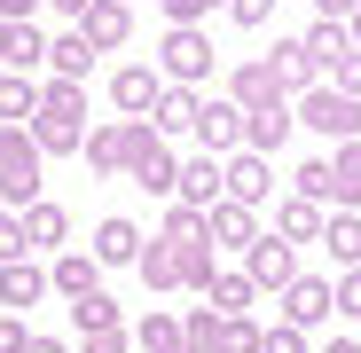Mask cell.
<instances>
[{"instance_id":"1","label":"cell","mask_w":361,"mask_h":353,"mask_svg":"<svg viewBox=\"0 0 361 353\" xmlns=\"http://www.w3.org/2000/svg\"><path fill=\"white\" fill-rule=\"evenodd\" d=\"M87 126H94V118H87V87H63V79H55V87H39V110H32V149L39 157H71V149H87Z\"/></svg>"},{"instance_id":"2","label":"cell","mask_w":361,"mask_h":353,"mask_svg":"<svg viewBox=\"0 0 361 353\" xmlns=\"http://www.w3.org/2000/svg\"><path fill=\"white\" fill-rule=\"evenodd\" d=\"M290 126H307L314 142H361V102H345L338 87H307V94H290Z\"/></svg>"},{"instance_id":"3","label":"cell","mask_w":361,"mask_h":353,"mask_svg":"<svg viewBox=\"0 0 361 353\" xmlns=\"http://www.w3.org/2000/svg\"><path fill=\"white\" fill-rule=\"evenodd\" d=\"M0 204L8 212H32L39 204V149L24 126H0Z\"/></svg>"},{"instance_id":"4","label":"cell","mask_w":361,"mask_h":353,"mask_svg":"<svg viewBox=\"0 0 361 353\" xmlns=\"http://www.w3.org/2000/svg\"><path fill=\"white\" fill-rule=\"evenodd\" d=\"M228 102L235 110H290V79H283V63L275 55H252V63H235V79H228Z\"/></svg>"},{"instance_id":"5","label":"cell","mask_w":361,"mask_h":353,"mask_svg":"<svg viewBox=\"0 0 361 353\" xmlns=\"http://www.w3.org/2000/svg\"><path fill=\"white\" fill-rule=\"evenodd\" d=\"M157 71H165V87H197V79L212 71V39H204L197 24H173L165 47H157Z\"/></svg>"},{"instance_id":"6","label":"cell","mask_w":361,"mask_h":353,"mask_svg":"<svg viewBox=\"0 0 361 353\" xmlns=\"http://www.w3.org/2000/svg\"><path fill=\"white\" fill-rule=\"evenodd\" d=\"M244 275H252V290H275V299H283V290L298 283V252H290V244H283V235L267 228V235H259V244L244 252Z\"/></svg>"},{"instance_id":"7","label":"cell","mask_w":361,"mask_h":353,"mask_svg":"<svg viewBox=\"0 0 361 353\" xmlns=\"http://www.w3.org/2000/svg\"><path fill=\"white\" fill-rule=\"evenodd\" d=\"M220 189H228V204L259 212V204H267V189H275V165H267V157H252V149H235V157H220Z\"/></svg>"},{"instance_id":"8","label":"cell","mask_w":361,"mask_h":353,"mask_svg":"<svg viewBox=\"0 0 361 353\" xmlns=\"http://www.w3.org/2000/svg\"><path fill=\"white\" fill-rule=\"evenodd\" d=\"M94 55H118V47H126L134 39V8H126V0H87V16L71 24Z\"/></svg>"},{"instance_id":"9","label":"cell","mask_w":361,"mask_h":353,"mask_svg":"<svg viewBox=\"0 0 361 353\" xmlns=\"http://www.w3.org/2000/svg\"><path fill=\"white\" fill-rule=\"evenodd\" d=\"M157 94H165V71H157V63H118V71H110V102H118V118H149Z\"/></svg>"},{"instance_id":"10","label":"cell","mask_w":361,"mask_h":353,"mask_svg":"<svg viewBox=\"0 0 361 353\" xmlns=\"http://www.w3.org/2000/svg\"><path fill=\"white\" fill-rule=\"evenodd\" d=\"M338 314V299H330V275H298L290 290H283V322L298 330V337H307V330H322Z\"/></svg>"},{"instance_id":"11","label":"cell","mask_w":361,"mask_h":353,"mask_svg":"<svg viewBox=\"0 0 361 353\" xmlns=\"http://www.w3.org/2000/svg\"><path fill=\"white\" fill-rule=\"evenodd\" d=\"M259 235H267V228H259V212H244V204H228V197H220V204L204 212V244H212V252H220V244H228V252H252Z\"/></svg>"},{"instance_id":"12","label":"cell","mask_w":361,"mask_h":353,"mask_svg":"<svg viewBox=\"0 0 361 353\" xmlns=\"http://www.w3.org/2000/svg\"><path fill=\"white\" fill-rule=\"evenodd\" d=\"M228 189H220V157H180V181H173V204H189V212H212Z\"/></svg>"},{"instance_id":"13","label":"cell","mask_w":361,"mask_h":353,"mask_svg":"<svg viewBox=\"0 0 361 353\" xmlns=\"http://www.w3.org/2000/svg\"><path fill=\"white\" fill-rule=\"evenodd\" d=\"M197 118H204V94H197V87H165L157 110H149V126H157L165 142H189V134H197Z\"/></svg>"},{"instance_id":"14","label":"cell","mask_w":361,"mask_h":353,"mask_svg":"<svg viewBox=\"0 0 361 353\" xmlns=\"http://www.w3.org/2000/svg\"><path fill=\"white\" fill-rule=\"evenodd\" d=\"M47 63V32L39 24H0V71L8 79H32Z\"/></svg>"},{"instance_id":"15","label":"cell","mask_w":361,"mask_h":353,"mask_svg":"<svg viewBox=\"0 0 361 353\" xmlns=\"http://www.w3.org/2000/svg\"><path fill=\"white\" fill-rule=\"evenodd\" d=\"M197 149H204V157H235V149H244V110H235V102H204Z\"/></svg>"},{"instance_id":"16","label":"cell","mask_w":361,"mask_h":353,"mask_svg":"<svg viewBox=\"0 0 361 353\" xmlns=\"http://www.w3.org/2000/svg\"><path fill=\"white\" fill-rule=\"evenodd\" d=\"M252 299H259V290H252V275H244V267H220V275H212V290H204V306H212L220 322H252Z\"/></svg>"},{"instance_id":"17","label":"cell","mask_w":361,"mask_h":353,"mask_svg":"<svg viewBox=\"0 0 361 353\" xmlns=\"http://www.w3.org/2000/svg\"><path fill=\"white\" fill-rule=\"evenodd\" d=\"M94 63H102V55H94V47H87V39L71 32V24H63V32L47 39V71L63 79V87H87V71H94Z\"/></svg>"},{"instance_id":"18","label":"cell","mask_w":361,"mask_h":353,"mask_svg":"<svg viewBox=\"0 0 361 353\" xmlns=\"http://www.w3.org/2000/svg\"><path fill=\"white\" fill-rule=\"evenodd\" d=\"M142 244H149V235H142L134 220H118V212H110V220L94 228V267H134Z\"/></svg>"},{"instance_id":"19","label":"cell","mask_w":361,"mask_h":353,"mask_svg":"<svg viewBox=\"0 0 361 353\" xmlns=\"http://www.w3.org/2000/svg\"><path fill=\"white\" fill-rule=\"evenodd\" d=\"M16 220H24V244H32V252H63V244H71V212L55 204V197H39V204L16 212Z\"/></svg>"},{"instance_id":"20","label":"cell","mask_w":361,"mask_h":353,"mask_svg":"<svg viewBox=\"0 0 361 353\" xmlns=\"http://www.w3.org/2000/svg\"><path fill=\"white\" fill-rule=\"evenodd\" d=\"M330 212H361V142L330 149Z\"/></svg>"},{"instance_id":"21","label":"cell","mask_w":361,"mask_h":353,"mask_svg":"<svg viewBox=\"0 0 361 353\" xmlns=\"http://www.w3.org/2000/svg\"><path fill=\"white\" fill-rule=\"evenodd\" d=\"M102 181H118V173H126V126H118V118H102V126H87V149H79Z\"/></svg>"},{"instance_id":"22","label":"cell","mask_w":361,"mask_h":353,"mask_svg":"<svg viewBox=\"0 0 361 353\" xmlns=\"http://www.w3.org/2000/svg\"><path fill=\"white\" fill-rule=\"evenodd\" d=\"M47 283L63 290V299H94V290H102V267H94V252H55Z\"/></svg>"},{"instance_id":"23","label":"cell","mask_w":361,"mask_h":353,"mask_svg":"<svg viewBox=\"0 0 361 353\" xmlns=\"http://www.w3.org/2000/svg\"><path fill=\"white\" fill-rule=\"evenodd\" d=\"M322 220H330L322 204H307V197H290V204L275 212V235H283L290 252H307V244H322Z\"/></svg>"},{"instance_id":"24","label":"cell","mask_w":361,"mask_h":353,"mask_svg":"<svg viewBox=\"0 0 361 353\" xmlns=\"http://www.w3.org/2000/svg\"><path fill=\"white\" fill-rule=\"evenodd\" d=\"M126 173H134V181H142L149 197H165V204H173V181H180V157H173V142H157V149H142V157H134Z\"/></svg>"},{"instance_id":"25","label":"cell","mask_w":361,"mask_h":353,"mask_svg":"<svg viewBox=\"0 0 361 353\" xmlns=\"http://www.w3.org/2000/svg\"><path fill=\"white\" fill-rule=\"evenodd\" d=\"M134 275H142L149 290H180V244L149 235V244H142V259H134Z\"/></svg>"},{"instance_id":"26","label":"cell","mask_w":361,"mask_h":353,"mask_svg":"<svg viewBox=\"0 0 361 353\" xmlns=\"http://www.w3.org/2000/svg\"><path fill=\"white\" fill-rule=\"evenodd\" d=\"M39 290H47V267H39V259H16V267H0V314L32 306Z\"/></svg>"},{"instance_id":"27","label":"cell","mask_w":361,"mask_h":353,"mask_svg":"<svg viewBox=\"0 0 361 353\" xmlns=\"http://www.w3.org/2000/svg\"><path fill=\"white\" fill-rule=\"evenodd\" d=\"M298 55H307L314 71H330L338 55H353V39H345V24H322V16H314L307 32H298Z\"/></svg>"},{"instance_id":"28","label":"cell","mask_w":361,"mask_h":353,"mask_svg":"<svg viewBox=\"0 0 361 353\" xmlns=\"http://www.w3.org/2000/svg\"><path fill=\"white\" fill-rule=\"evenodd\" d=\"M71 330H79V337H102V330H126V306H118L110 290H94V299H71Z\"/></svg>"},{"instance_id":"29","label":"cell","mask_w":361,"mask_h":353,"mask_svg":"<svg viewBox=\"0 0 361 353\" xmlns=\"http://www.w3.org/2000/svg\"><path fill=\"white\" fill-rule=\"evenodd\" d=\"M134 345H142V353H189V337H180V314L149 306V314L134 322Z\"/></svg>"},{"instance_id":"30","label":"cell","mask_w":361,"mask_h":353,"mask_svg":"<svg viewBox=\"0 0 361 353\" xmlns=\"http://www.w3.org/2000/svg\"><path fill=\"white\" fill-rule=\"evenodd\" d=\"M283 142H290V110H252L244 118V149L252 157H275Z\"/></svg>"},{"instance_id":"31","label":"cell","mask_w":361,"mask_h":353,"mask_svg":"<svg viewBox=\"0 0 361 353\" xmlns=\"http://www.w3.org/2000/svg\"><path fill=\"white\" fill-rule=\"evenodd\" d=\"M322 252L338 267H361V212H330L322 220Z\"/></svg>"},{"instance_id":"32","label":"cell","mask_w":361,"mask_h":353,"mask_svg":"<svg viewBox=\"0 0 361 353\" xmlns=\"http://www.w3.org/2000/svg\"><path fill=\"white\" fill-rule=\"evenodd\" d=\"M32 110H39V87L0 71V126H32Z\"/></svg>"},{"instance_id":"33","label":"cell","mask_w":361,"mask_h":353,"mask_svg":"<svg viewBox=\"0 0 361 353\" xmlns=\"http://www.w3.org/2000/svg\"><path fill=\"white\" fill-rule=\"evenodd\" d=\"M290 197H307V204H322V212H330V149H314L307 165L290 173Z\"/></svg>"},{"instance_id":"34","label":"cell","mask_w":361,"mask_h":353,"mask_svg":"<svg viewBox=\"0 0 361 353\" xmlns=\"http://www.w3.org/2000/svg\"><path fill=\"white\" fill-rule=\"evenodd\" d=\"M180 337H189V353H212L220 345V314L212 306H189V314H180Z\"/></svg>"},{"instance_id":"35","label":"cell","mask_w":361,"mask_h":353,"mask_svg":"<svg viewBox=\"0 0 361 353\" xmlns=\"http://www.w3.org/2000/svg\"><path fill=\"white\" fill-rule=\"evenodd\" d=\"M165 244H204V212H189V204H165Z\"/></svg>"},{"instance_id":"36","label":"cell","mask_w":361,"mask_h":353,"mask_svg":"<svg viewBox=\"0 0 361 353\" xmlns=\"http://www.w3.org/2000/svg\"><path fill=\"white\" fill-rule=\"evenodd\" d=\"M16 259H32V244H24V220H16V212H0V267H16Z\"/></svg>"},{"instance_id":"37","label":"cell","mask_w":361,"mask_h":353,"mask_svg":"<svg viewBox=\"0 0 361 353\" xmlns=\"http://www.w3.org/2000/svg\"><path fill=\"white\" fill-rule=\"evenodd\" d=\"M212 353H259V322H220V345Z\"/></svg>"},{"instance_id":"38","label":"cell","mask_w":361,"mask_h":353,"mask_svg":"<svg viewBox=\"0 0 361 353\" xmlns=\"http://www.w3.org/2000/svg\"><path fill=\"white\" fill-rule=\"evenodd\" d=\"M330 299H338V314H345V322H361V267H345V275L330 283Z\"/></svg>"},{"instance_id":"39","label":"cell","mask_w":361,"mask_h":353,"mask_svg":"<svg viewBox=\"0 0 361 353\" xmlns=\"http://www.w3.org/2000/svg\"><path fill=\"white\" fill-rule=\"evenodd\" d=\"M322 87H338L345 102H361V55H338V63H330V79Z\"/></svg>"},{"instance_id":"40","label":"cell","mask_w":361,"mask_h":353,"mask_svg":"<svg viewBox=\"0 0 361 353\" xmlns=\"http://www.w3.org/2000/svg\"><path fill=\"white\" fill-rule=\"evenodd\" d=\"M259 353H307V337H298L290 322H275V330H259Z\"/></svg>"},{"instance_id":"41","label":"cell","mask_w":361,"mask_h":353,"mask_svg":"<svg viewBox=\"0 0 361 353\" xmlns=\"http://www.w3.org/2000/svg\"><path fill=\"white\" fill-rule=\"evenodd\" d=\"M228 16H235V24H244V32H259V24L275 16V0H228Z\"/></svg>"},{"instance_id":"42","label":"cell","mask_w":361,"mask_h":353,"mask_svg":"<svg viewBox=\"0 0 361 353\" xmlns=\"http://www.w3.org/2000/svg\"><path fill=\"white\" fill-rule=\"evenodd\" d=\"M212 8H228V0H165L173 24H197V16H212Z\"/></svg>"},{"instance_id":"43","label":"cell","mask_w":361,"mask_h":353,"mask_svg":"<svg viewBox=\"0 0 361 353\" xmlns=\"http://www.w3.org/2000/svg\"><path fill=\"white\" fill-rule=\"evenodd\" d=\"M24 345H32V330H24L16 314H0V353H24Z\"/></svg>"},{"instance_id":"44","label":"cell","mask_w":361,"mask_h":353,"mask_svg":"<svg viewBox=\"0 0 361 353\" xmlns=\"http://www.w3.org/2000/svg\"><path fill=\"white\" fill-rule=\"evenodd\" d=\"M353 8H361V0H314V16H322V24H345Z\"/></svg>"},{"instance_id":"45","label":"cell","mask_w":361,"mask_h":353,"mask_svg":"<svg viewBox=\"0 0 361 353\" xmlns=\"http://www.w3.org/2000/svg\"><path fill=\"white\" fill-rule=\"evenodd\" d=\"M32 8L39 0H0V24H32Z\"/></svg>"},{"instance_id":"46","label":"cell","mask_w":361,"mask_h":353,"mask_svg":"<svg viewBox=\"0 0 361 353\" xmlns=\"http://www.w3.org/2000/svg\"><path fill=\"white\" fill-rule=\"evenodd\" d=\"M47 8L63 16V24H79V16H87V0H47Z\"/></svg>"},{"instance_id":"47","label":"cell","mask_w":361,"mask_h":353,"mask_svg":"<svg viewBox=\"0 0 361 353\" xmlns=\"http://www.w3.org/2000/svg\"><path fill=\"white\" fill-rule=\"evenodd\" d=\"M24 353H71V345H63V337H32Z\"/></svg>"},{"instance_id":"48","label":"cell","mask_w":361,"mask_h":353,"mask_svg":"<svg viewBox=\"0 0 361 353\" xmlns=\"http://www.w3.org/2000/svg\"><path fill=\"white\" fill-rule=\"evenodd\" d=\"M322 353H361V337H330V345H322Z\"/></svg>"},{"instance_id":"49","label":"cell","mask_w":361,"mask_h":353,"mask_svg":"<svg viewBox=\"0 0 361 353\" xmlns=\"http://www.w3.org/2000/svg\"><path fill=\"white\" fill-rule=\"evenodd\" d=\"M345 39H353V55H361V8H353V16H345Z\"/></svg>"},{"instance_id":"50","label":"cell","mask_w":361,"mask_h":353,"mask_svg":"<svg viewBox=\"0 0 361 353\" xmlns=\"http://www.w3.org/2000/svg\"><path fill=\"white\" fill-rule=\"evenodd\" d=\"M0 212H8V204H0Z\"/></svg>"}]
</instances>
